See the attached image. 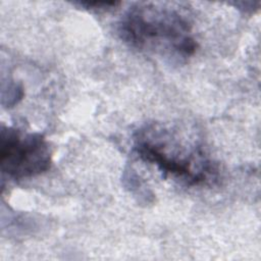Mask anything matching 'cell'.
<instances>
[{
	"label": "cell",
	"mask_w": 261,
	"mask_h": 261,
	"mask_svg": "<svg viewBox=\"0 0 261 261\" xmlns=\"http://www.w3.org/2000/svg\"><path fill=\"white\" fill-rule=\"evenodd\" d=\"M118 35L130 48L175 64L192 57L198 46L188 15L168 3L133 5L119 20Z\"/></svg>",
	"instance_id": "1"
},
{
	"label": "cell",
	"mask_w": 261,
	"mask_h": 261,
	"mask_svg": "<svg viewBox=\"0 0 261 261\" xmlns=\"http://www.w3.org/2000/svg\"><path fill=\"white\" fill-rule=\"evenodd\" d=\"M51 164V150L39 133L1 126L0 165L3 175L19 180L47 171Z\"/></svg>",
	"instance_id": "3"
},
{
	"label": "cell",
	"mask_w": 261,
	"mask_h": 261,
	"mask_svg": "<svg viewBox=\"0 0 261 261\" xmlns=\"http://www.w3.org/2000/svg\"><path fill=\"white\" fill-rule=\"evenodd\" d=\"M133 148L141 160L155 166L164 177L182 185L196 187L217 180L216 163L197 140L178 127L147 123L135 133Z\"/></svg>",
	"instance_id": "2"
}]
</instances>
